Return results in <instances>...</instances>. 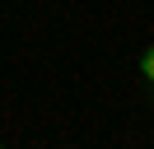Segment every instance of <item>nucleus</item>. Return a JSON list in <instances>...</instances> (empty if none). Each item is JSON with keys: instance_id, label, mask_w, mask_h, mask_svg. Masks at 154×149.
<instances>
[{"instance_id": "f257e3e1", "label": "nucleus", "mask_w": 154, "mask_h": 149, "mask_svg": "<svg viewBox=\"0 0 154 149\" xmlns=\"http://www.w3.org/2000/svg\"><path fill=\"white\" fill-rule=\"evenodd\" d=\"M140 70H145V79H154V47L140 56Z\"/></svg>"}]
</instances>
